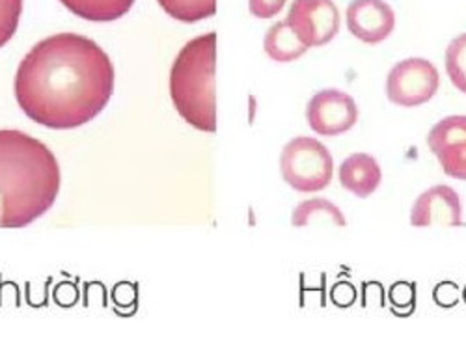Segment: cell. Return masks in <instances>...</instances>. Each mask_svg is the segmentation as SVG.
I'll return each mask as SVG.
<instances>
[{"mask_svg":"<svg viewBox=\"0 0 466 352\" xmlns=\"http://www.w3.org/2000/svg\"><path fill=\"white\" fill-rule=\"evenodd\" d=\"M14 90L32 122L75 129L106 106L114 92V65L94 39L64 32L32 47L19 64Z\"/></svg>","mask_w":466,"mask_h":352,"instance_id":"obj_1","label":"cell"},{"mask_svg":"<svg viewBox=\"0 0 466 352\" xmlns=\"http://www.w3.org/2000/svg\"><path fill=\"white\" fill-rule=\"evenodd\" d=\"M60 166L55 153L23 131H0V227H25L58 198Z\"/></svg>","mask_w":466,"mask_h":352,"instance_id":"obj_2","label":"cell"},{"mask_svg":"<svg viewBox=\"0 0 466 352\" xmlns=\"http://www.w3.org/2000/svg\"><path fill=\"white\" fill-rule=\"evenodd\" d=\"M217 34L190 39L179 51L170 71V96L176 110L194 129L217 131Z\"/></svg>","mask_w":466,"mask_h":352,"instance_id":"obj_3","label":"cell"},{"mask_svg":"<svg viewBox=\"0 0 466 352\" xmlns=\"http://www.w3.org/2000/svg\"><path fill=\"white\" fill-rule=\"evenodd\" d=\"M284 181L302 194L327 188L334 174L332 153L312 136H297L286 144L280 156Z\"/></svg>","mask_w":466,"mask_h":352,"instance_id":"obj_4","label":"cell"},{"mask_svg":"<svg viewBox=\"0 0 466 352\" xmlns=\"http://www.w3.org/2000/svg\"><path fill=\"white\" fill-rule=\"evenodd\" d=\"M441 75L425 58H407L398 62L386 78V96L394 105L414 108L430 103L439 90Z\"/></svg>","mask_w":466,"mask_h":352,"instance_id":"obj_5","label":"cell"},{"mask_svg":"<svg viewBox=\"0 0 466 352\" xmlns=\"http://www.w3.org/2000/svg\"><path fill=\"white\" fill-rule=\"evenodd\" d=\"M286 21L308 49L330 44L339 30V12L332 0H293Z\"/></svg>","mask_w":466,"mask_h":352,"instance_id":"obj_6","label":"cell"},{"mask_svg":"<svg viewBox=\"0 0 466 352\" xmlns=\"http://www.w3.org/2000/svg\"><path fill=\"white\" fill-rule=\"evenodd\" d=\"M306 120L314 133L338 136L357 126L359 106L351 96L341 90H321L309 99Z\"/></svg>","mask_w":466,"mask_h":352,"instance_id":"obj_7","label":"cell"},{"mask_svg":"<svg viewBox=\"0 0 466 352\" xmlns=\"http://www.w3.org/2000/svg\"><path fill=\"white\" fill-rule=\"evenodd\" d=\"M427 146L446 176L466 181V116H448L427 135Z\"/></svg>","mask_w":466,"mask_h":352,"instance_id":"obj_8","label":"cell"},{"mask_svg":"<svg viewBox=\"0 0 466 352\" xmlns=\"http://www.w3.org/2000/svg\"><path fill=\"white\" fill-rule=\"evenodd\" d=\"M412 227H459L462 224L461 198L455 188L437 185L418 196L410 211Z\"/></svg>","mask_w":466,"mask_h":352,"instance_id":"obj_9","label":"cell"},{"mask_svg":"<svg viewBox=\"0 0 466 352\" xmlns=\"http://www.w3.org/2000/svg\"><path fill=\"white\" fill-rule=\"evenodd\" d=\"M396 14L384 0H353L347 6V28L360 42L377 45L394 32Z\"/></svg>","mask_w":466,"mask_h":352,"instance_id":"obj_10","label":"cell"},{"mask_svg":"<svg viewBox=\"0 0 466 352\" xmlns=\"http://www.w3.org/2000/svg\"><path fill=\"white\" fill-rule=\"evenodd\" d=\"M382 170L375 156L368 153H353L339 166V183L357 198H370L380 186Z\"/></svg>","mask_w":466,"mask_h":352,"instance_id":"obj_11","label":"cell"},{"mask_svg":"<svg viewBox=\"0 0 466 352\" xmlns=\"http://www.w3.org/2000/svg\"><path fill=\"white\" fill-rule=\"evenodd\" d=\"M263 47L275 62H293L308 51L288 21H280L267 30Z\"/></svg>","mask_w":466,"mask_h":352,"instance_id":"obj_12","label":"cell"},{"mask_svg":"<svg viewBox=\"0 0 466 352\" xmlns=\"http://www.w3.org/2000/svg\"><path fill=\"white\" fill-rule=\"evenodd\" d=\"M60 3L88 21L108 23L124 17L135 5V0H60Z\"/></svg>","mask_w":466,"mask_h":352,"instance_id":"obj_13","label":"cell"},{"mask_svg":"<svg viewBox=\"0 0 466 352\" xmlns=\"http://www.w3.org/2000/svg\"><path fill=\"white\" fill-rule=\"evenodd\" d=\"M291 224L295 227H306L312 224H332L345 227L347 220L339 207L325 198H312L299 204L291 215Z\"/></svg>","mask_w":466,"mask_h":352,"instance_id":"obj_14","label":"cell"},{"mask_svg":"<svg viewBox=\"0 0 466 352\" xmlns=\"http://www.w3.org/2000/svg\"><path fill=\"white\" fill-rule=\"evenodd\" d=\"M159 6L181 23H198L217 14V0H157Z\"/></svg>","mask_w":466,"mask_h":352,"instance_id":"obj_15","label":"cell"},{"mask_svg":"<svg viewBox=\"0 0 466 352\" xmlns=\"http://www.w3.org/2000/svg\"><path fill=\"white\" fill-rule=\"evenodd\" d=\"M446 71L451 85L466 94V34L457 35L446 49Z\"/></svg>","mask_w":466,"mask_h":352,"instance_id":"obj_16","label":"cell"},{"mask_svg":"<svg viewBox=\"0 0 466 352\" xmlns=\"http://www.w3.org/2000/svg\"><path fill=\"white\" fill-rule=\"evenodd\" d=\"M23 12V0H0V47L15 35Z\"/></svg>","mask_w":466,"mask_h":352,"instance_id":"obj_17","label":"cell"},{"mask_svg":"<svg viewBox=\"0 0 466 352\" xmlns=\"http://www.w3.org/2000/svg\"><path fill=\"white\" fill-rule=\"evenodd\" d=\"M288 0H250L248 3V8H250V14L258 19H270L279 15L284 6H286Z\"/></svg>","mask_w":466,"mask_h":352,"instance_id":"obj_18","label":"cell"},{"mask_svg":"<svg viewBox=\"0 0 466 352\" xmlns=\"http://www.w3.org/2000/svg\"><path fill=\"white\" fill-rule=\"evenodd\" d=\"M390 302H392L394 307H398V309H405L407 304H409L410 307H414V284L398 282V284L390 289Z\"/></svg>","mask_w":466,"mask_h":352,"instance_id":"obj_19","label":"cell"},{"mask_svg":"<svg viewBox=\"0 0 466 352\" xmlns=\"http://www.w3.org/2000/svg\"><path fill=\"white\" fill-rule=\"evenodd\" d=\"M459 295H457V287L451 286L450 282H444L437 291H435V300L441 304V306H455Z\"/></svg>","mask_w":466,"mask_h":352,"instance_id":"obj_20","label":"cell"},{"mask_svg":"<svg viewBox=\"0 0 466 352\" xmlns=\"http://www.w3.org/2000/svg\"><path fill=\"white\" fill-rule=\"evenodd\" d=\"M464 300H466V291H464Z\"/></svg>","mask_w":466,"mask_h":352,"instance_id":"obj_21","label":"cell"}]
</instances>
